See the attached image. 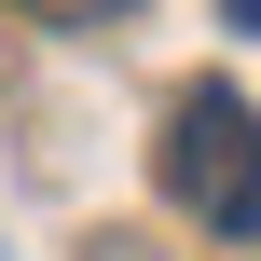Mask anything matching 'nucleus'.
Returning a JSON list of instances; mask_svg holds the SVG:
<instances>
[{
  "label": "nucleus",
  "instance_id": "nucleus-1",
  "mask_svg": "<svg viewBox=\"0 0 261 261\" xmlns=\"http://www.w3.org/2000/svg\"><path fill=\"white\" fill-rule=\"evenodd\" d=\"M151 165H165L179 220H206V234H261V110L234 96V83H193V96L165 110Z\"/></svg>",
  "mask_w": 261,
  "mask_h": 261
},
{
  "label": "nucleus",
  "instance_id": "nucleus-2",
  "mask_svg": "<svg viewBox=\"0 0 261 261\" xmlns=\"http://www.w3.org/2000/svg\"><path fill=\"white\" fill-rule=\"evenodd\" d=\"M28 14H41V28H110L124 0H28Z\"/></svg>",
  "mask_w": 261,
  "mask_h": 261
},
{
  "label": "nucleus",
  "instance_id": "nucleus-3",
  "mask_svg": "<svg viewBox=\"0 0 261 261\" xmlns=\"http://www.w3.org/2000/svg\"><path fill=\"white\" fill-rule=\"evenodd\" d=\"M220 14H234V28H261V0H220Z\"/></svg>",
  "mask_w": 261,
  "mask_h": 261
}]
</instances>
